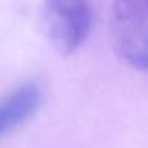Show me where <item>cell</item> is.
Here are the masks:
<instances>
[{"label": "cell", "instance_id": "cell-2", "mask_svg": "<svg viewBox=\"0 0 148 148\" xmlns=\"http://www.w3.org/2000/svg\"><path fill=\"white\" fill-rule=\"evenodd\" d=\"M110 41L118 58L134 70L148 67L147 0H113Z\"/></svg>", "mask_w": 148, "mask_h": 148}, {"label": "cell", "instance_id": "cell-3", "mask_svg": "<svg viewBox=\"0 0 148 148\" xmlns=\"http://www.w3.org/2000/svg\"><path fill=\"white\" fill-rule=\"evenodd\" d=\"M42 102L44 89L36 80H26L0 97V139L31 121Z\"/></svg>", "mask_w": 148, "mask_h": 148}, {"label": "cell", "instance_id": "cell-1", "mask_svg": "<svg viewBox=\"0 0 148 148\" xmlns=\"http://www.w3.org/2000/svg\"><path fill=\"white\" fill-rule=\"evenodd\" d=\"M44 34L61 55L76 52L93 28L92 0H39Z\"/></svg>", "mask_w": 148, "mask_h": 148}]
</instances>
